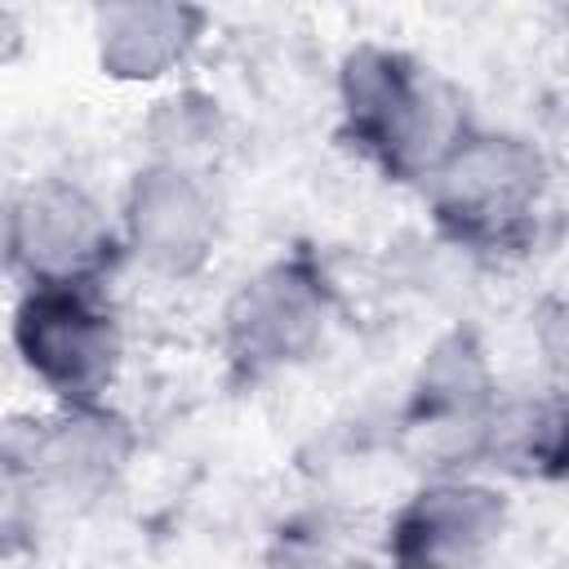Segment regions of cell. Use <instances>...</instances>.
Here are the masks:
<instances>
[{"mask_svg": "<svg viewBox=\"0 0 569 569\" xmlns=\"http://www.w3.org/2000/svg\"><path fill=\"white\" fill-rule=\"evenodd\" d=\"M342 84L360 142H369L391 169L409 173L418 164H431L449 147V98L431 80H422L405 58L360 49L347 62Z\"/></svg>", "mask_w": 569, "mask_h": 569, "instance_id": "6da1fadb", "label": "cell"}, {"mask_svg": "<svg viewBox=\"0 0 569 569\" xmlns=\"http://www.w3.org/2000/svg\"><path fill=\"white\" fill-rule=\"evenodd\" d=\"M18 347L27 365L67 396H93L116 365L111 320L67 284H44L22 302Z\"/></svg>", "mask_w": 569, "mask_h": 569, "instance_id": "7a4b0ae2", "label": "cell"}, {"mask_svg": "<svg viewBox=\"0 0 569 569\" xmlns=\"http://www.w3.org/2000/svg\"><path fill=\"white\" fill-rule=\"evenodd\" d=\"M542 191V160L511 138H480L449 151L440 173V213L467 231H507Z\"/></svg>", "mask_w": 569, "mask_h": 569, "instance_id": "3957f363", "label": "cell"}, {"mask_svg": "<svg viewBox=\"0 0 569 569\" xmlns=\"http://www.w3.org/2000/svg\"><path fill=\"white\" fill-rule=\"evenodd\" d=\"M498 525H502V502L489 489L445 485L422 493L405 511L396 529V551L409 569H471L476 556L498 533Z\"/></svg>", "mask_w": 569, "mask_h": 569, "instance_id": "277c9868", "label": "cell"}, {"mask_svg": "<svg viewBox=\"0 0 569 569\" xmlns=\"http://www.w3.org/2000/svg\"><path fill=\"white\" fill-rule=\"evenodd\" d=\"M231 329V351L262 369V365H280L289 356H298L316 329H320V293L316 284L293 271V267H276L267 276H258L227 316Z\"/></svg>", "mask_w": 569, "mask_h": 569, "instance_id": "5b68a950", "label": "cell"}, {"mask_svg": "<svg viewBox=\"0 0 569 569\" xmlns=\"http://www.w3.org/2000/svg\"><path fill=\"white\" fill-rule=\"evenodd\" d=\"M13 244L40 276H49V284H71V276L102 258L107 227L76 187L49 182L31 191L22 213H13Z\"/></svg>", "mask_w": 569, "mask_h": 569, "instance_id": "8992f818", "label": "cell"}, {"mask_svg": "<svg viewBox=\"0 0 569 569\" xmlns=\"http://www.w3.org/2000/svg\"><path fill=\"white\" fill-rule=\"evenodd\" d=\"M129 222H133L138 249L164 271L196 267L209 249V236H213L209 204L200 200L196 182L178 169H151L138 178Z\"/></svg>", "mask_w": 569, "mask_h": 569, "instance_id": "52a82bcc", "label": "cell"}, {"mask_svg": "<svg viewBox=\"0 0 569 569\" xmlns=\"http://www.w3.org/2000/svg\"><path fill=\"white\" fill-rule=\"evenodd\" d=\"M196 13L173 4L102 9V67L111 76H160L191 40Z\"/></svg>", "mask_w": 569, "mask_h": 569, "instance_id": "ba28073f", "label": "cell"}, {"mask_svg": "<svg viewBox=\"0 0 569 569\" xmlns=\"http://www.w3.org/2000/svg\"><path fill=\"white\" fill-rule=\"evenodd\" d=\"M124 458V436L116 422L107 418H67L53 436H44L40 445V467L67 485H84V480H102L116 462Z\"/></svg>", "mask_w": 569, "mask_h": 569, "instance_id": "9c48e42d", "label": "cell"}, {"mask_svg": "<svg viewBox=\"0 0 569 569\" xmlns=\"http://www.w3.org/2000/svg\"><path fill=\"white\" fill-rule=\"evenodd\" d=\"M422 396H427L431 409H449V413L471 409V405L485 396L480 356H476L462 338L445 342V347L431 356V365L422 369Z\"/></svg>", "mask_w": 569, "mask_h": 569, "instance_id": "30bf717a", "label": "cell"}, {"mask_svg": "<svg viewBox=\"0 0 569 569\" xmlns=\"http://www.w3.org/2000/svg\"><path fill=\"white\" fill-rule=\"evenodd\" d=\"M22 511H27V493H22V476L18 467L0 453V542L13 538L22 529Z\"/></svg>", "mask_w": 569, "mask_h": 569, "instance_id": "8fae6325", "label": "cell"}, {"mask_svg": "<svg viewBox=\"0 0 569 569\" xmlns=\"http://www.w3.org/2000/svg\"><path fill=\"white\" fill-rule=\"evenodd\" d=\"M18 244H13V213L0 204V267L9 262V253H13Z\"/></svg>", "mask_w": 569, "mask_h": 569, "instance_id": "7c38bea8", "label": "cell"}, {"mask_svg": "<svg viewBox=\"0 0 569 569\" xmlns=\"http://www.w3.org/2000/svg\"><path fill=\"white\" fill-rule=\"evenodd\" d=\"M13 40H18V31H13V22H9L4 13H0V58H4V49H9Z\"/></svg>", "mask_w": 569, "mask_h": 569, "instance_id": "4fadbf2b", "label": "cell"}]
</instances>
